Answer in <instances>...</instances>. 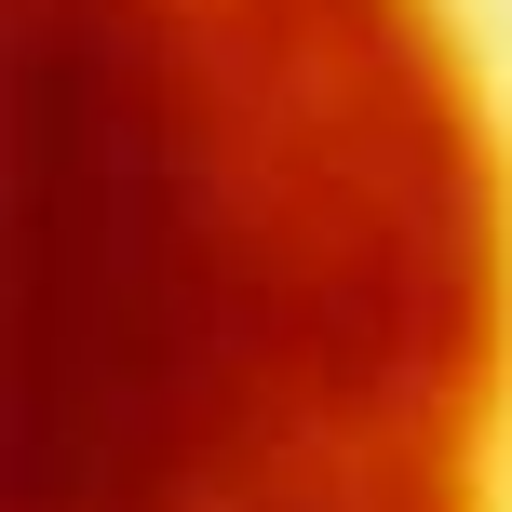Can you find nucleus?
I'll list each match as a JSON object with an SVG mask.
<instances>
[{
  "label": "nucleus",
  "mask_w": 512,
  "mask_h": 512,
  "mask_svg": "<svg viewBox=\"0 0 512 512\" xmlns=\"http://www.w3.org/2000/svg\"><path fill=\"white\" fill-rule=\"evenodd\" d=\"M27 512H512V68L324 41L216 95L122 0L27 135Z\"/></svg>",
  "instance_id": "f257e3e1"
}]
</instances>
